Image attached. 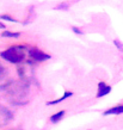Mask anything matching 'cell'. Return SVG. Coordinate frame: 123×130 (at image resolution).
Returning a JSON list of instances; mask_svg holds the SVG:
<instances>
[{
	"label": "cell",
	"mask_w": 123,
	"mask_h": 130,
	"mask_svg": "<svg viewBox=\"0 0 123 130\" xmlns=\"http://www.w3.org/2000/svg\"><path fill=\"white\" fill-rule=\"evenodd\" d=\"M72 31H74L75 34H78V35H83V31H81L80 29H78L76 26H72Z\"/></svg>",
	"instance_id": "13"
},
{
	"label": "cell",
	"mask_w": 123,
	"mask_h": 130,
	"mask_svg": "<svg viewBox=\"0 0 123 130\" xmlns=\"http://www.w3.org/2000/svg\"><path fill=\"white\" fill-rule=\"evenodd\" d=\"M56 8H65V10H67V8H68V4L59 5V6H56Z\"/></svg>",
	"instance_id": "14"
},
{
	"label": "cell",
	"mask_w": 123,
	"mask_h": 130,
	"mask_svg": "<svg viewBox=\"0 0 123 130\" xmlns=\"http://www.w3.org/2000/svg\"><path fill=\"white\" fill-rule=\"evenodd\" d=\"M111 92V86H109L104 81H99L98 83V92H97V98H102L105 97Z\"/></svg>",
	"instance_id": "5"
},
{
	"label": "cell",
	"mask_w": 123,
	"mask_h": 130,
	"mask_svg": "<svg viewBox=\"0 0 123 130\" xmlns=\"http://www.w3.org/2000/svg\"><path fill=\"white\" fill-rule=\"evenodd\" d=\"M28 53V47L26 45H13L10 47L6 50L1 51L0 56L7 62H11L13 64H19L25 60Z\"/></svg>",
	"instance_id": "2"
},
{
	"label": "cell",
	"mask_w": 123,
	"mask_h": 130,
	"mask_svg": "<svg viewBox=\"0 0 123 130\" xmlns=\"http://www.w3.org/2000/svg\"><path fill=\"white\" fill-rule=\"evenodd\" d=\"M13 118V115L7 107L0 105V125H5L7 124L10 121H12Z\"/></svg>",
	"instance_id": "4"
},
{
	"label": "cell",
	"mask_w": 123,
	"mask_h": 130,
	"mask_svg": "<svg viewBox=\"0 0 123 130\" xmlns=\"http://www.w3.org/2000/svg\"><path fill=\"white\" fill-rule=\"evenodd\" d=\"M28 54H29V56H30V60H32L35 63L36 62H42V61L49 60L52 57L49 54H47V53H44V51H42L41 49L35 48V47L28 49Z\"/></svg>",
	"instance_id": "3"
},
{
	"label": "cell",
	"mask_w": 123,
	"mask_h": 130,
	"mask_svg": "<svg viewBox=\"0 0 123 130\" xmlns=\"http://www.w3.org/2000/svg\"><path fill=\"white\" fill-rule=\"evenodd\" d=\"M73 95V92H71V91H66L64 93V95L62 97H60L59 99H56V100H50V102H48L47 104L48 105H54V104H59V103H61V102H64L65 99H67V98H69V97H72Z\"/></svg>",
	"instance_id": "7"
},
{
	"label": "cell",
	"mask_w": 123,
	"mask_h": 130,
	"mask_svg": "<svg viewBox=\"0 0 123 130\" xmlns=\"http://www.w3.org/2000/svg\"><path fill=\"white\" fill-rule=\"evenodd\" d=\"M64 116H65V110L59 111L57 113L53 115L52 117H50V122H52V123H57V122H60V121L62 119V117H64Z\"/></svg>",
	"instance_id": "8"
},
{
	"label": "cell",
	"mask_w": 123,
	"mask_h": 130,
	"mask_svg": "<svg viewBox=\"0 0 123 130\" xmlns=\"http://www.w3.org/2000/svg\"><path fill=\"white\" fill-rule=\"evenodd\" d=\"M0 29H5V25H4V24L0 23Z\"/></svg>",
	"instance_id": "15"
},
{
	"label": "cell",
	"mask_w": 123,
	"mask_h": 130,
	"mask_svg": "<svg viewBox=\"0 0 123 130\" xmlns=\"http://www.w3.org/2000/svg\"><path fill=\"white\" fill-rule=\"evenodd\" d=\"M0 88L6 92V94H8L12 99H14L13 104L19 105L18 100L20 99H25L26 95L29 94V88H30V81L28 78H19V80H8L5 81Z\"/></svg>",
	"instance_id": "1"
},
{
	"label": "cell",
	"mask_w": 123,
	"mask_h": 130,
	"mask_svg": "<svg viewBox=\"0 0 123 130\" xmlns=\"http://www.w3.org/2000/svg\"><path fill=\"white\" fill-rule=\"evenodd\" d=\"M5 78H6V69H5V67L0 63V86L5 83Z\"/></svg>",
	"instance_id": "9"
},
{
	"label": "cell",
	"mask_w": 123,
	"mask_h": 130,
	"mask_svg": "<svg viewBox=\"0 0 123 130\" xmlns=\"http://www.w3.org/2000/svg\"><path fill=\"white\" fill-rule=\"evenodd\" d=\"M123 113V104L122 105H117V106L110 107L107 109L106 111H104V115L105 116H109V115H122Z\"/></svg>",
	"instance_id": "6"
},
{
	"label": "cell",
	"mask_w": 123,
	"mask_h": 130,
	"mask_svg": "<svg viewBox=\"0 0 123 130\" xmlns=\"http://www.w3.org/2000/svg\"><path fill=\"white\" fill-rule=\"evenodd\" d=\"M19 32H12V31H3L1 32V36L3 37H19Z\"/></svg>",
	"instance_id": "10"
},
{
	"label": "cell",
	"mask_w": 123,
	"mask_h": 130,
	"mask_svg": "<svg viewBox=\"0 0 123 130\" xmlns=\"http://www.w3.org/2000/svg\"><path fill=\"white\" fill-rule=\"evenodd\" d=\"M114 44H115L116 48H117L119 51H123V44L121 43L118 40H115V41H114Z\"/></svg>",
	"instance_id": "12"
},
{
	"label": "cell",
	"mask_w": 123,
	"mask_h": 130,
	"mask_svg": "<svg viewBox=\"0 0 123 130\" xmlns=\"http://www.w3.org/2000/svg\"><path fill=\"white\" fill-rule=\"evenodd\" d=\"M0 19L8 20V22H12V23H17V20L14 19V18H12L11 16H8V14H1V16H0Z\"/></svg>",
	"instance_id": "11"
}]
</instances>
